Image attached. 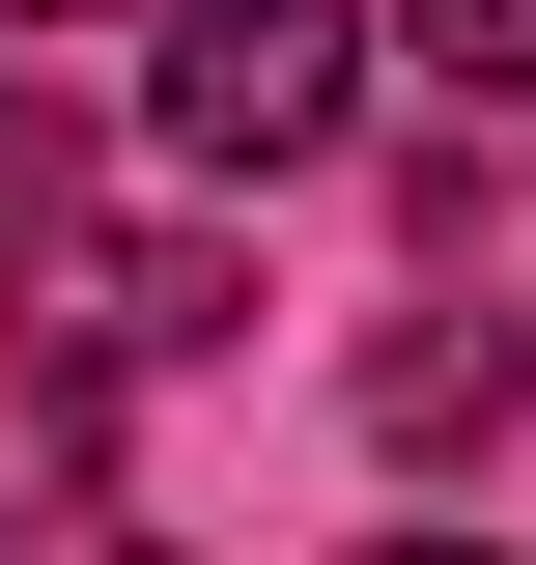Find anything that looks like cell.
<instances>
[{
    "instance_id": "cell-2",
    "label": "cell",
    "mask_w": 536,
    "mask_h": 565,
    "mask_svg": "<svg viewBox=\"0 0 536 565\" xmlns=\"http://www.w3.org/2000/svg\"><path fill=\"white\" fill-rule=\"evenodd\" d=\"M339 57H367L339 0H170V85H141V114H170L199 199H255V170H339V114H367Z\"/></svg>"
},
{
    "instance_id": "cell-7",
    "label": "cell",
    "mask_w": 536,
    "mask_h": 565,
    "mask_svg": "<svg viewBox=\"0 0 536 565\" xmlns=\"http://www.w3.org/2000/svg\"><path fill=\"white\" fill-rule=\"evenodd\" d=\"M0 29H85V0H0Z\"/></svg>"
},
{
    "instance_id": "cell-6",
    "label": "cell",
    "mask_w": 536,
    "mask_h": 565,
    "mask_svg": "<svg viewBox=\"0 0 536 565\" xmlns=\"http://www.w3.org/2000/svg\"><path fill=\"white\" fill-rule=\"evenodd\" d=\"M367 565H480V537H367Z\"/></svg>"
},
{
    "instance_id": "cell-5",
    "label": "cell",
    "mask_w": 536,
    "mask_h": 565,
    "mask_svg": "<svg viewBox=\"0 0 536 565\" xmlns=\"http://www.w3.org/2000/svg\"><path fill=\"white\" fill-rule=\"evenodd\" d=\"M85 199V141H57V85H0V226H57Z\"/></svg>"
},
{
    "instance_id": "cell-4",
    "label": "cell",
    "mask_w": 536,
    "mask_h": 565,
    "mask_svg": "<svg viewBox=\"0 0 536 565\" xmlns=\"http://www.w3.org/2000/svg\"><path fill=\"white\" fill-rule=\"evenodd\" d=\"M396 57H452L480 114H508V85H536V0H396Z\"/></svg>"
},
{
    "instance_id": "cell-3",
    "label": "cell",
    "mask_w": 536,
    "mask_h": 565,
    "mask_svg": "<svg viewBox=\"0 0 536 565\" xmlns=\"http://www.w3.org/2000/svg\"><path fill=\"white\" fill-rule=\"evenodd\" d=\"M508 396H536L508 311H396V340H367V452H508Z\"/></svg>"
},
{
    "instance_id": "cell-1",
    "label": "cell",
    "mask_w": 536,
    "mask_h": 565,
    "mask_svg": "<svg viewBox=\"0 0 536 565\" xmlns=\"http://www.w3.org/2000/svg\"><path fill=\"white\" fill-rule=\"evenodd\" d=\"M226 311H255V282L199 255V226H0V367H29V396H141V367H199Z\"/></svg>"
}]
</instances>
